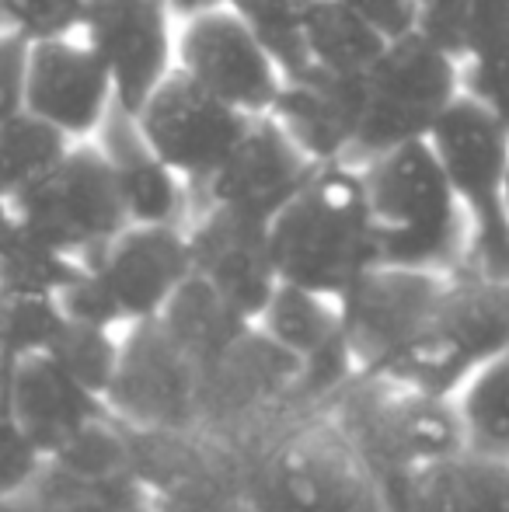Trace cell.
Segmentation results:
<instances>
[{"instance_id":"1","label":"cell","mask_w":509,"mask_h":512,"mask_svg":"<svg viewBox=\"0 0 509 512\" xmlns=\"http://www.w3.org/2000/svg\"><path fill=\"white\" fill-rule=\"evenodd\" d=\"M241 460L252 512H387L374 471L325 408L286 418Z\"/></svg>"},{"instance_id":"2","label":"cell","mask_w":509,"mask_h":512,"mask_svg":"<svg viewBox=\"0 0 509 512\" xmlns=\"http://www.w3.org/2000/svg\"><path fill=\"white\" fill-rule=\"evenodd\" d=\"M269 248L279 283L339 300L374 269L377 237L356 164H318L307 185L269 220Z\"/></svg>"},{"instance_id":"3","label":"cell","mask_w":509,"mask_h":512,"mask_svg":"<svg viewBox=\"0 0 509 512\" xmlns=\"http://www.w3.org/2000/svg\"><path fill=\"white\" fill-rule=\"evenodd\" d=\"M384 265L461 272L468 220L429 140H412L360 164Z\"/></svg>"},{"instance_id":"4","label":"cell","mask_w":509,"mask_h":512,"mask_svg":"<svg viewBox=\"0 0 509 512\" xmlns=\"http://www.w3.org/2000/svg\"><path fill=\"white\" fill-rule=\"evenodd\" d=\"M377 485L405 481L464 450L454 401L381 377H356L325 405Z\"/></svg>"},{"instance_id":"5","label":"cell","mask_w":509,"mask_h":512,"mask_svg":"<svg viewBox=\"0 0 509 512\" xmlns=\"http://www.w3.org/2000/svg\"><path fill=\"white\" fill-rule=\"evenodd\" d=\"M429 143L468 220L464 269L509 283V129L482 102L461 95L440 115Z\"/></svg>"},{"instance_id":"6","label":"cell","mask_w":509,"mask_h":512,"mask_svg":"<svg viewBox=\"0 0 509 512\" xmlns=\"http://www.w3.org/2000/svg\"><path fill=\"white\" fill-rule=\"evenodd\" d=\"M461 95V60L426 32L387 42L363 74V119L349 164L360 168L391 147L429 140L440 115Z\"/></svg>"},{"instance_id":"7","label":"cell","mask_w":509,"mask_h":512,"mask_svg":"<svg viewBox=\"0 0 509 512\" xmlns=\"http://www.w3.org/2000/svg\"><path fill=\"white\" fill-rule=\"evenodd\" d=\"M499 352H506L503 283L461 269L447 279L443 300L426 331L391 370L381 373V380L454 398L457 387Z\"/></svg>"},{"instance_id":"8","label":"cell","mask_w":509,"mask_h":512,"mask_svg":"<svg viewBox=\"0 0 509 512\" xmlns=\"http://www.w3.org/2000/svg\"><path fill=\"white\" fill-rule=\"evenodd\" d=\"M11 209L21 227L77 262H91L119 230L129 227L116 171L98 140H77Z\"/></svg>"},{"instance_id":"9","label":"cell","mask_w":509,"mask_h":512,"mask_svg":"<svg viewBox=\"0 0 509 512\" xmlns=\"http://www.w3.org/2000/svg\"><path fill=\"white\" fill-rule=\"evenodd\" d=\"M105 405L133 432H203V370L157 317L133 321Z\"/></svg>"},{"instance_id":"10","label":"cell","mask_w":509,"mask_h":512,"mask_svg":"<svg viewBox=\"0 0 509 512\" xmlns=\"http://www.w3.org/2000/svg\"><path fill=\"white\" fill-rule=\"evenodd\" d=\"M454 272L377 262L339 297L342 331L360 377H381L426 331Z\"/></svg>"},{"instance_id":"11","label":"cell","mask_w":509,"mask_h":512,"mask_svg":"<svg viewBox=\"0 0 509 512\" xmlns=\"http://www.w3.org/2000/svg\"><path fill=\"white\" fill-rule=\"evenodd\" d=\"M133 119L147 147L196 192L224 164L252 115L238 112L175 67Z\"/></svg>"},{"instance_id":"12","label":"cell","mask_w":509,"mask_h":512,"mask_svg":"<svg viewBox=\"0 0 509 512\" xmlns=\"http://www.w3.org/2000/svg\"><path fill=\"white\" fill-rule=\"evenodd\" d=\"M175 67L245 115H269L283 74L231 4L178 21Z\"/></svg>"},{"instance_id":"13","label":"cell","mask_w":509,"mask_h":512,"mask_svg":"<svg viewBox=\"0 0 509 512\" xmlns=\"http://www.w3.org/2000/svg\"><path fill=\"white\" fill-rule=\"evenodd\" d=\"M81 35L116 88V105L136 115L175 70L178 21L164 0H88Z\"/></svg>"},{"instance_id":"14","label":"cell","mask_w":509,"mask_h":512,"mask_svg":"<svg viewBox=\"0 0 509 512\" xmlns=\"http://www.w3.org/2000/svg\"><path fill=\"white\" fill-rule=\"evenodd\" d=\"M318 171V164L286 136L272 115H252L241 140L217 171L199 185L203 206H220L269 223Z\"/></svg>"},{"instance_id":"15","label":"cell","mask_w":509,"mask_h":512,"mask_svg":"<svg viewBox=\"0 0 509 512\" xmlns=\"http://www.w3.org/2000/svg\"><path fill=\"white\" fill-rule=\"evenodd\" d=\"M123 324L157 317L192 276L189 230L175 223H129L88 262Z\"/></svg>"},{"instance_id":"16","label":"cell","mask_w":509,"mask_h":512,"mask_svg":"<svg viewBox=\"0 0 509 512\" xmlns=\"http://www.w3.org/2000/svg\"><path fill=\"white\" fill-rule=\"evenodd\" d=\"M25 108L74 143L95 140L116 108V88L102 56L84 42V35L32 42Z\"/></svg>"},{"instance_id":"17","label":"cell","mask_w":509,"mask_h":512,"mask_svg":"<svg viewBox=\"0 0 509 512\" xmlns=\"http://www.w3.org/2000/svg\"><path fill=\"white\" fill-rule=\"evenodd\" d=\"M185 230H189L192 272L206 279L248 321H258L279 286L269 248V223L248 220L220 206H199Z\"/></svg>"},{"instance_id":"18","label":"cell","mask_w":509,"mask_h":512,"mask_svg":"<svg viewBox=\"0 0 509 512\" xmlns=\"http://www.w3.org/2000/svg\"><path fill=\"white\" fill-rule=\"evenodd\" d=\"M255 324L300 359L307 408H325L349 380L360 377L342 331L339 300L279 283Z\"/></svg>"},{"instance_id":"19","label":"cell","mask_w":509,"mask_h":512,"mask_svg":"<svg viewBox=\"0 0 509 512\" xmlns=\"http://www.w3.org/2000/svg\"><path fill=\"white\" fill-rule=\"evenodd\" d=\"M269 115L314 164L349 161L363 119V77H339L311 67L283 81Z\"/></svg>"},{"instance_id":"20","label":"cell","mask_w":509,"mask_h":512,"mask_svg":"<svg viewBox=\"0 0 509 512\" xmlns=\"http://www.w3.org/2000/svg\"><path fill=\"white\" fill-rule=\"evenodd\" d=\"M102 415H109V405L84 384H77L53 356L39 352L14 363L11 418L46 453V460Z\"/></svg>"},{"instance_id":"21","label":"cell","mask_w":509,"mask_h":512,"mask_svg":"<svg viewBox=\"0 0 509 512\" xmlns=\"http://www.w3.org/2000/svg\"><path fill=\"white\" fill-rule=\"evenodd\" d=\"M116 171L119 192L129 223H175L185 227L192 220V189L178 178L136 129V119L123 108H112L105 126L95 136Z\"/></svg>"},{"instance_id":"22","label":"cell","mask_w":509,"mask_h":512,"mask_svg":"<svg viewBox=\"0 0 509 512\" xmlns=\"http://www.w3.org/2000/svg\"><path fill=\"white\" fill-rule=\"evenodd\" d=\"M381 492L387 512H509V464L461 450Z\"/></svg>"},{"instance_id":"23","label":"cell","mask_w":509,"mask_h":512,"mask_svg":"<svg viewBox=\"0 0 509 512\" xmlns=\"http://www.w3.org/2000/svg\"><path fill=\"white\" fill-rule=\"evenodd\" d=\"M461 91L509 129V0H468Z\"/></svg>"},{"instance_id":"24","label":"cell","mask_w":509,"mask_h":512,"mask_svg":"<svg viewBox=\"0 0 509 512\" xmlns=\"http://www.w3.org/2000/svg\"><path fill=\"white\" fill-rule=\"evenodd\" d=\"M157 321L168 328V335L189 352L199 363V370H206L210 363H217L255 321H248L241 310H234L213 290L206 279H199L192 272L178 293L168 300V307L157 314Z\"/></svg>"},{"instance_id":"25","label":"cell","mask_w":509,"mask_h":512,"mask_svg":"<svg viewBox=\"0 0 509 512\" xmlns=\"http://www.w3.org/2000/svg\"><path fill=\"white\" fill-rule=\"evenodd\" d=\"M304 32L314 67L339 77H363L387 46L346 0H304Z\"/></svg>"},{"instance_id":"26","label":"cell","mask_w":509,"mask_h":512,"mask_svg":"<svg viewBox=\"0 0 509 512\" xmlns=\"http://www.w3.org/2000/svg\"><path fill=\"white\" fill-rule=\"evenodd\" d=\"M464 450L509 464V356L499 352L454 391Z\"/></svg>"},{"instance_id":"27","label":"cell","mask_w":509,"mask_h":512,"mask_svg":"<svg viewBox=\"0 0 509 512\" xmlns=\"http://www.w3.org/2000/svg\"><path fill=\"white\" fill-rule=\"evenodd\" d=\"M70 147L74 140L67 133L49 126L28 108L0 122V203H18L63 161Z\"/></svg>"},{"instance_id":"28","label":"cell","mask_w":509,"mask_h":512,"mask_svg":"<svg viewBox=\"0 0 509 512\" xmlns=\"http://www.w3.org/2000/svg\"><path fill=\"white\" fill-rule=\"evenodd\" d=\"M231 7L245 18L258 46L279 67L283 81L307 74L314 67L311 53H307L304 0H231Z\"/></svg>"},{"instance_id":"29","label":"cell","mask_w":509,"mask_h":512,"mask_svg":"<svg viewBox=\"0 0 509 512\" xmlns=\"http://www.w3.org/2000/svg\"><path fill=\"white\" fill-rule=\"evenodd\" d=\"M84 269V262L63 255L60 248L46 244L25 230L14 216L11 230L0 241V286H14V290H35V293H53L60 297L63 286Z\"/></svg>"},{"instance_id":"30","label":"cell","mask_w":509,"mask_h":512,"mask_svg":"<svg viewBox=\"0 0 509 512\" xmlns=\"http://www.w3.org/2000/svg\"><path fill=\"white\" fill-rule=\"evenodd\" d=\"M119 349H123V328H105V324L70 321L60 328L56 342L46 349L77 384H84L91 394L105 401L119 366Z\"/></svg>"},{"instance_id":"31","label":"cell","mask_w":509,"mask_h":512,"mask_svg":"<svg viewBox=\"0 0 509 512\" xmlns=\"http://www.w3.org/2000/svg\"><path fill=\"white\" fill-rule=\"evenodd\" d=\"M63 324L67 314L60 307V297L0 286V349L7 356H39L56 342Z\"/></svg>"},{"instance_id":"32","label":"cell","mask_w":509,"mask_h":512,"mask_svg":"<svg viewBox=\"0 0 509 512\" xmlns=\"http://www.w3.org/2000/svg\"><path fill=\"white\" fill-rule=\"evenodd\" d=\"M88 0H4V25L28 42L81 35Z\"/></svg>"},{"instance_id":"33","label":"cell","mask_w":509,"mask_h":512,"mask_svg":"<svg viewBox=\"0 0 509 512\" xmlns=\"http://www.w3.org/2000/svg\"><path fill=\"white\" fill-rule=\"evenodd\" d=\"M46 453L18 429L14 418L0 422V499H21L46 474Z\"/></svg>"},{"instance_id":"34","label":"cell","mask_w":509,"mask_h":512,"mask_svg":"<svg viewBox=\"0 0 509 512\" xmlns=\"http://www.w3.org/2000/svg\"><path fill=\"white\" fill-rule=\"evenodd\" d=\"M28 56H32V42L14 28H0V122L25 112Z\"/></svg>"},{"instance_id":"35","label":"cell","mask_w":509,"mask_h":512,"mask_svg":"<svg viewBox=\"0 0 509 512\" xmlns=\"http://www.w3.org/2000/svg\"><path fill=\"white\" fill-rule=\"evenodd\" d=\"M384 42L405 39L419 32L422 25V0H346Z\"/></svg>"},{"instance_id":"36","label":"cell","mask_w":509,"mask_h":512,"mask_svg":"<svg viewBox=\"0 0 509 512\" xmlns=\"http://www.w3.org/2000/svg\"><path fill=\"white\" fill-rule=\"evenodd\" d=\"M164 4H168V11L175 14V21H189V18H196V14L227 7L231 0H164Z\"/></svg>"},{"instance_id":"37","label":"cell","mask_w":509,"mask_h":512,"mask_svg":"<svg viewBox=\"0 0 509 512\" xmlns=\"http://www.w3.org/2000/svg\"><path fill=\"white\" fill-rule=\"evenodd\" d=\"M14 363L18 359L7 356L4 349H0V422L4 418H11V387H14Z\"/></svg>"},{"instance_id":"38","label":"cell","mask_w":509,"mask_h":512,"mask_svg":"<svg viewBox=\"0 0 509 512\" xmlns=\"http://www.w3.org/2000/svg\"><path fill=\"white\" fill-rule=\"evenodd\" d=\"M0 512H39L32 502V495H21V499H0Z\"/></svg>"},{"instance_id":"39","label":"cell","mask_w":509,"mask_h":512,"mask_svg":"<svg viewBox=\"0 0 509 512\" xmlns=\"http://www.w3.org/2000/svg\"><path fill=\"white\" fill-rule=\"evenodd\" d=\"M11 223H14V209L7 206V203H0V241L7 237V230H11Z\"/></svg>"},{"instance_id":"40","label":"cell","mask_w":509,"mask_h":512,"mask_svg":"<svg viewBox=\"0 0 509 512\" xmlns=\"http://www.w3.org/2000/svg\"><path fill=\"white\" fill-rule=\"evenodd\" d=\"M503 304H506V356H509V283H503Z\"/></svg>"},{"instance_id":"41","label":"cell","mask_w":509,"mask_h":512,"mask_svg":"<svg viewBox=\"0 0 509 512\" xmlns=\"http://www.w3.org/2000/svg\"><path fill=\"white\" fill-rule=\"evenodd\" d=\"M0 28H7L4 25V0H0Z\"/></svg>"},{"instance_id":"42","label":"cell","mask_w":509,"mask_h":512,"mask_svg":"<svg viewBox=\"0 0 509 512\" xmlns=\"http://www.w3.org/2000/svg\"><path fill=\"white\" fill-rule=\"evenodd\" d=\"M506 206H509V171H506Z\"/></svg>"},{"instance_id":"43","label":"cell","mask_w":509,"mask_h":512,"mask_svg":"<svg viewBox=\"0 0 509 512\" xmlns=\"http://www.w3.org/2000/svg\"><path fill=\"white\" fill-rule=\"evenodd\" d=\"M422 4H426V0H422Z\"/></svg>"}]
</instances>
